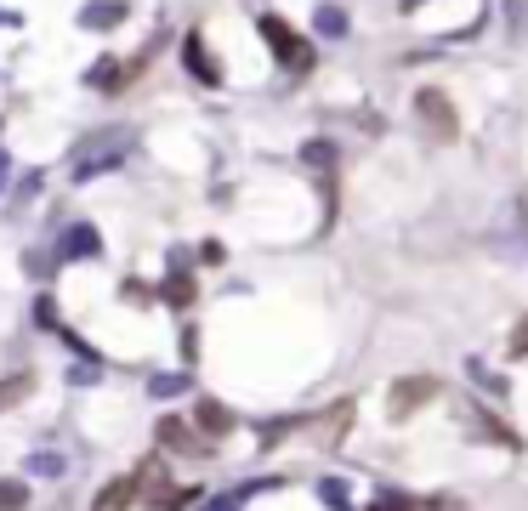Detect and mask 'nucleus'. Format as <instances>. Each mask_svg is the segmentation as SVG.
<instances>
[{
    "mask_svg": "<svg viewBox=\"0 0 528 511\" xmlns=\"http://www.w3.org/2000/svg\"><path fill=\"white\" fill-rule=\"evenodd\" d=\"M415 114H421V125H426L432 142H455L460 137V114H455V103H449L443 91H421V97H415Z\"/></svg>",
    "mask_w": 528,
    "mask_h": 511,
    "instance_id": "nucleus-1",
    "label": "nucleus"
},
{
    "mask_svg": "<svg viewBox=\"0 0 528 511\" xmlns=\"http://www.w3.org/2000/svg\"><path fill=\"white\" fill-rule=\"evenodd\" d=\"M262 40L267 46H273V57H279L284 69H307V63H313V52H307V40L296 35V29H290V23L284 18H262Z\"/></svg>",
    "mask_w": 528,
    "mask_h": 511,
    "instance_id": "nucleus-2",
    "label": "nucleus"
},
{
    "mask_svg": "<svg viewBox=\"0 0 528 511\" xmlns=\"http://www.w3.org/2000/svg\"><path fill=\"white\" fill-rule=\"evenodd\" d=\"M438 398V381L432 375H415V381H398L392 387V421H404V415H415L421 404H432Z\"/></svg>",
    "mask_w": 528,
    "mask_h": 511,
    "instance_id": "nucleus-3",
    "label": "nucleus"
},
{
    "mask_svg": "<svg viewBox=\"0 0 528 511\" xmlns=\"http://www.w3.org/2000/svg\"><path fill=\"white\" fill-rule=\"evenodd\" d=\"M194 421H199V432H205V438H222V432H233V409H222L216 398H199V404H194Z\"/></svg>",
    "mask_w": 528,
    "mask_h": 511,
    "instance_id": "nucleus-4",
    "label": "nucleus"
},
{
    "mask_svg": "<svg viewBox=\"0 0 528 511\" xmlns=\"http://www.w3.org/2000/svg\"><path fill=\"white\" fill-rule=\"evenodd\" d=\"M159 443H165V449H182V455H199V449H205V443L194 438V426H182L176 415L159 421Z\"/></svg>",
    "mask_w": 528,
    "mask_h": 511,
    "instance_id": "nucleus-5",
    "label": "nucleus"
},
{
    "mask_svg": "<svg viewBox=\"0 0 528 511\" xmlns=\"http://www.w3.org/2000/svg\"><path fill=\"white\" fill-rule=\"evenodd\" d=\"M182 57H188V69H194L199 80H205V86H216V80H222V74H216V63L205 57V40H199V35L182 40Z\"/></svg>",
    "mask_w": 528,
    "mask_h": 511,
    "instance_id": "nucleus-6",
    "label": "nucleus"
},
{
    "mask_svg": "<svg viewBox=\"0 0 528 511\" xmlns=\"http://www.w3.org/2000/svg\"><path fill=\"white\" fill-rule=\"evenodd\" d=\"M131 500H137V483H131V477H120V483H108V489L97 494V511H125Z\"/></svg>",
    "mask_w": 528,
    "mask_h": 511,
    "instance_id": "nucleus-7",
    "label": "nucleus"
},
{
    "mask_svg": "<svg viewBox=\"0 0 528 511\" xmlns=\"http://www.w3.org/2000/svg\"><path fill=\"white\" fill-rule=\"evenodd\" d=\"M23 506H29V489L6 477V483H0V511H23Z\"/></svg>",
    "mask_w": 528,
    "mask_h": 511,
    "instance_id": "nucleus-8",
    "label": "nucleus"
},
{
    "mask_svg": "<svg viewBox=\"0 0 528 511\" xmlns=\"http://www.w3.org/2000/svg\"><path fill=\"white\" fill-rule=\"evenodd\" d=\"M165 301L188 307V301H194V279H188V273H182V279H171V284H165Z\"/></svg>",
    "mask_w": 528,
    "mask_h": 511,
    "instance_id": "nucleus-9",
    "label": "nucleus"
},
{
    "mask_svg": "<svg viewBox=\"0 0 528 511\" xmlns=\"http://www.w3.org/2000/svg\"><path fill=\"white\" fill-rule=\"evenodd\" d=\"M29 387H35L29 375H18V381H6V387H0V409H6V404H18V398H23Z\"/></svg>",
    "mask_w": 528,
    "mask_h": 511,
    "instance_id": "nucleus-10",
    "label": "nucleus"
},
{
    "mask_svg": "<svg viewBox=\"0 0 528 511\" xmlns=\"http://www.w3.org/2000/svg\"><path fill=\"white\" fill-rule=\"evenodd\" d=\"M125 6H97V12H86V23H97V29H108V23H120Z\"/></svg>",
    "mask_w": 528,
    "mask_h": 511,
    "instance_id": "nucleus-11",
    "label": "nucleus"
},
{
    "mask_svg": "<svg viewBox=\"0 0 528 511\" xmlns=\"http://www.w3.org/2000/svg\"><path fill=\"white\" fill-rule=\"evenodd\" d=\"M511 358H528V318H517V330H511Z\"/></svg>",
    "mask_w": 528,
    "mask_h": 511,
    "instance_id": "nucleus-12",
    "label": "nucleus"
},
{
    "mask_svg": "<svg viewBox=\"0 0 528 511\" xmlns=\"http://www.w3.org/2000/svg\"><path fill=\"white\" fill-rule=\"evenodd\" d=\"M370 511H409V506H404V500H392V494H387V500H375Z\"/></svg>",
    "mask_w": 528,
    "mask_h": 511,
    "instance_id": "nucleus-13",
    "label": "nucleus"
},
{
    "mask_svg": "<svg viewBox=\"0 0 528 511\" xmlns=\"http://www.w3.org/2000/svg\"><path fill=\"white\" fill-rule=\"evenodd\" d=\"M0 177H6V159H0Z\"/></svg>",
    "mask_w": 528,
    "mask_h": 511,
    "instance_id": "nucleus-14",
    "label": "nucleus"
}]
</instances>
